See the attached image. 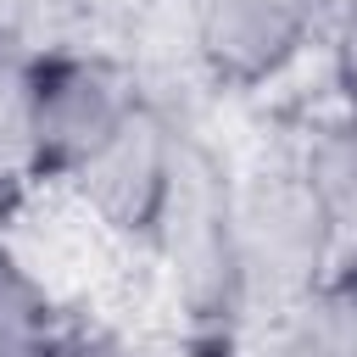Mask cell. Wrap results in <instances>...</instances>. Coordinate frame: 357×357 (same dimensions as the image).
<instances>
[{"mask_svg": "<svg viewBox=\"0 0 357 357\" xmlns=\"http://www.w3.org/2000/svg\"><path fill=\"white\" fill-rule=\"evenodd\" d=\"M340 78H346V95L357 100V0L346 6V22H340Z\"/></svg>", "mask_w": 357, "mask_h": 357, "instance_id": "obj_6", "label": "cell"}, {"mask_svg": "<svg viewBox=\"0 0 357 357\" xmlns=\"http://www.w3.org/2000/svg\"><path fill=\"white\" fill-rule=\"evenodd\" d=\"M307 184L318 190L329 218L357 223V117L346 128H329V139L307 156Z\"/></svg>", "mask_w": 357, "mask_h": 357, "instance_id": "obj_5", "label": "cell"}, {"mask_svg": "<svg viewBox=\"0 0 357 357\" xmlns=\"http://www.w3.org/2000/svg\"><path fill=\"white\" fill-rule=\"evenodd\" d=\"M0 357H56L45 290L0 251Z\"/></svg>", "mask_w": 357, "mask_h": 357, "instance_id": "obj_4", "label": "cell"}, {"mask_svg": "<svg viewBox=\"0 0 357 357\" xmlns=\"http://www.w3.org/2000/svg\"><path fill=\"white\" fill-rule=\"evenodd\" d=\"M89 357H178V351H167V346H134V340H106Z\"/></svg>", "mask_w": 357, "mask_h": 357, "instance_id": "obj_7", "label": "cell"}, {"mask_svg": "<svg viewBox=\"0 0 357 357\" xmlns=\"http://www.w3.org/2000/svg\"><path fill=\"white\" fill-rule=\"evenodd\" d=\"M318 0H195V50L229 84L273 78L307 39Z\"/></svg>", "mask_w": 357, "mask_h": 357, "instance_id": "obj_3", "label": "cell"}, {"mask_svg": "<svg viewBox=\"0 0 357 357\" xmlns=\"http://www.w3.org/2000/svg\"><path fill=\"white\" fill-rule=\"evenodd\" d=\"M178 145L173 134L145 112L134 106V117L73 173L84 184V195L95 201V212L117 229H162V212L173 201V184H178Z\"/></svg>", "mask_w": 357, "mask_h": 357, "instance_id": "obj_2", "label": "cell"}, {"mask_svg": "<svg viewBox=\"0 0 357 357\" xmlns=\"http://www.w3.org/2000/svg\"><path fill=\"white\" fill-rule=\"evenodd\" d=\"M128 84L89 56H39L28 67V167L78 173L128 117H134Z\"/></svg>", "mask_w": 357, "mask_h": 357, "instance_id": "obj_1", "label": "cell"}]
</instances>
